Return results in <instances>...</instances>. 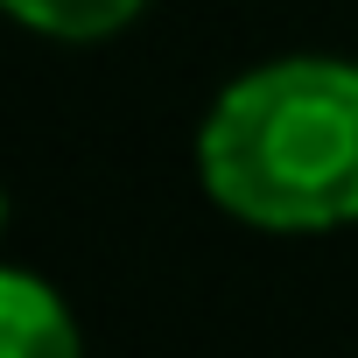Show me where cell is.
Masks as SVG:
<instances>
[{
  "label": "cell",
  "mask_w": 358,
  "mask_h": 358,
  "mask_svg": "<svg viewBox=\"0 0 358 358\" xmlns=\"http://www.w3.org/2000/svg\"><path fill=\"white\" fill-rule=\"evenodd\" d=\"M197 176L253 232L358 225V64L274 57L232 78L197 127Z\"/></svg>",
  "instance_id": "6da1fadb"
},
{
  "label": "cell",
  "mask_w": 358,
  "mask_h": 358,
  "mask_svg": "<svg viewBox=\"0 0 358 358\" xmlns=\"http://www.w3.org/2000/svg\"><path fill=\"white\" fill-rule=\"evenodd\" d=\"M0 358H85L71 302L29 267L0 274Z\"/></svg>",
  "instance_id": "7a4b0ae2"
},
{
  "label": "cell",
  "mask_w": 358,
  "mask_h": 358,
  "mask_svg": "<svg viewBox=\"0 0 358 358\" xmlns=\"http://www.w3.org/2000/svg\"><path fill=\"white\" fill-rule=\"evenodd\" d=\"M22 29L50 36V43H106L120 36L148 0H0Z\"/></svg>",
  "instance_id": "3957f363"
}]
</instances>
